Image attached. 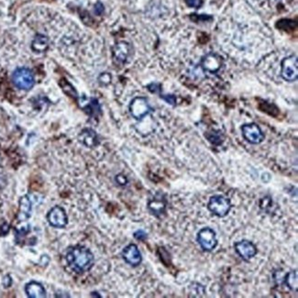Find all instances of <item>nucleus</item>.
<instances>
[{"mask_svg":"<svg viewBox=\"0 0 298 298\" xmlns=\"http://www.w3.org/2000/svg\"><path fill=\"white\" fill-rule=\"evenodd\" d=\"M66 261L73 271L83 273L93 267L95 257L92 251L85 246H75L70 249L66 255Z\"/></svg>","mask_w":298,"mask_h":298,"instance_id":"nucleus-1","label":"nucleus"},{"mask_svg":"<svg viewBox=\"0 0 298 298\" xmlns=\"http://www.w3.org/2000/svg\"><path fill=\"white\" fill-rule=\"evenodd\" d=\"M232 208L230 199L222 195H215L209 198L208 209L218 218H225L229 215Z\"/></svg>","mask_w":298,"mask_h":298,"instance_id":"nucleus-2","label":"nucleus"},{"mask_svg":"<svg viewBox=\"0 0 298 298\" xmlns=\"http://www.w3.org/2000/svg\"><path fill=\"white\" fill-rule=\"evenodd\" d=\"M197 241L200 248L206 252L213 251L218 244L216 231L209 227L202 228L197 232Z\"/></svg>","mask_w":298,"mask_h":298,"instance_id":"nucleus-3","label":"nucleus"},{"mask_svg":"<svg viewBox=\"0 0 298 298\" xmlns=\"http://www.w3.org/2000/svg\"><path fill=\"white\" fill-rule=\"evenodd\" d=\"M128 110L131 117L136 120H141L153 111V108L150 106L149 101L146 97L137 96L130 102Z\"/></svg>","mask_w":298,"mask_h":298,"instance_id":"nucleus-4","label":"nucleus"},{"mask_svg":"<svg viewBox=\"0 0 298 298\" xmlns=\"http://www.w3.org/2000/svg\"><path fill=\"white\" fill-rule=\"evenodd\" d=\"M12 81L22 90H30L34 85V76L32 71L27 68L17 69L12 75Z\"/></svg>","mask_w":298,"mask_h":298,"instance_id":"nucleus-5","label":"nucleus"},{"mask_svg":"<svg viewBox=\"0 0 298 298\" xmlns=\"http://www.w3.org/2000/svg\"><path fill=\"white\" fill-rule=\"evenodd\" d=\"M297 57L290 55L285 57L281 63V75L287 82H293L297 79Z\"/></svg>","mask_w":298,"mask_h":298,"instance_id":"nucleus-6","label":"nucleus"},{"mask_svg":"<svg viewBox=\"0 0 298 298\" xmlns=\"http://www.w3.org/2000/svg\"><path fill=\"white\" fill-rule=\"evenodd\" d=\"M241 133L247 142L260 144L264 140V134L256 123H247L241 127Z\"/></svg>","mask_w":298,"mask_h":298,"instance_id":"nucleus-7","label":"nucleus"},{"mask_svg":"<svg viewBox=\"0 0 298 298\" xmlns=\"http://www.w3.org/2000/svg\"><path fill=\"white\" fill-rule=\"evenodd\" d=\"M234 250L244 261H250L258 252L255 244L249 240H241L235 242Z\"/></svg>","mask_w":298,"mask_h":298,"instance_id":"nucleus-8","label":"nucleus"},{"mask_svg":"<svg viewBox=\"0 0 298 298\" xmlns=\"http://www.w3.org/2000/svg\"><path fill=\"white\" fill-rule=\"evenodd\" d=\"M167 199L163 192H157L154 197L150 198L148 202V209L150 212L157 218H161L166 213Z\"/></svg>","mask_w":298,"mask_h":298,"instance_id":"nucleus-9","label":"nucleus"},{"mask_svg":"<svg viewBox=\"0 0 298 298\" xmlns=\"http://www.w3.org/2000/svg\"><path fill=\"white\" fill-rule=\"evenodd\" d=\"M49 224L58 229H64L68 224V217L64 208L60 206H55L52 208L47 215Z\"/></svg>","mask_w":298,"mask_h":298,"instance_id":"nucleus-10","label":"nucleus"},{"mask_svg":"<svg viewBox=\"0 0 298 298\" xmlns=\"http://www.w3.org/2000/svg\"><path fill=\"white\" fill-rule=\"evenodd\" d=\"M121 255L125 262L130 266H138L142 261V256L136 244H129L125 247L123 249Z\"/></svg>","mask_w":298,"mask_h":298,"instance_id":"nucleus-11","label":"nucleus"},{"mask_svg":"<svg viewBox=\"0 0 298 298\" xmlns=\"http://www.w3.org/2000/svg\"><path fill=\"white\" fill-rule=\"evenodd\" d=\"M25 293L30 298L46 297V290L41 282L32 281L25 286Z\"/></svg>","mask_w":298,"mask_h":298,"instance_id":"nucleus-12","label":"nucleus"},{"mask_svg":"<svg viewBox=\"0 0 298 298\" xmlns=\"http://www.w3.org/2000/svg\"><path fill=\"white\" fill-rule=\"evenodd\" d=\"M32 205L31 199L28 196H24L20 199V211L18 219L20 222H24L32 216Z\"/></svg>","mask_w":298,"mask_h":298,"instance_id":"nucleus-13","label":"nucleus"},{"mask_svg":"<svg viewBox=\"0 0 298 298\" xmlns=\"http://www.w3.org/2000/svg\"><path fill=\"white\" fill-rule=\"evenodd\" d=\"M79 140L88 148L95 147L98 143V138L96 132L91 128H85L79 135Z\"/></svg>","mask_w":298,"mask_h":298,"instance_id":"nucleus-14","label":"nucleus"},{"mask_svg":"<svg viewBox=\"0 0 298 298\" xmlns=\"http://www.w3.org/2000/svg\"><path fill=\"white\" fill-rule=\"evenodd\" d=\"M128 54H129V45L128 43L125 42H121L116 44L114 47L113 54L114 57L117 60L118 63H124L128 59Z\"/></svg>","mask_w":298,"mask_h":298,"instance_id":"nucleus-15","label":"nucleus"},{"mask_svg":"<svg viewBox=\"0 0 298 298\" xmlns=\"http://www.w3.org/2000/svg\"><path fill=\"white\" fill-rule=\"evenodd\" d=\"M48 47L49 39L44 35L38 34L32 41V49L36 54H43L47 51Z\"/></svg>","mask_w":298,"mask_h":298,"instance_id":"nucleus-16","label":"nucleus"},{"mask_svg":"<svg viewBox=\"0 0 298 298\" xmlns=\"http://www.w3.org/2000/svg\"><path fill=\"white\" fill-rule=\"evenodd\" d=\"M282 282L292 292H296L298 285L297 271H296V270L290 271L287 273H285L284 276H283V279H282Z\"/></svg>","mask_w":298,"mask_h":298,"instance_id":"nucleus-17","label":"nucleus"},{"mask_svg":"<svg viewBox=\"0 0 298 298\" xmlns=\"http://www.w3.org/2000/svg\"><path fill=\"white\" fill-rule=\"evenodd\" d=\"M203 66L209 72H217L220 68V59L213 54L208 55L204 59Z\"/></svg>","mask_w":298,"mask_h":298,"instance_id":"nucleus-18","label":"nucleus"},{"mask_svg":"<svg viewBox=\"0 0 298 298\" xmlns=\"http://www.w3.org/2000/svg\"><path fill=\"white\" fill-rule=\"evenodd\" d=\"M133 236L136 240H139V241H145L148 238V234L142 229H138L137 231H135Z\"/></svg>","mask_w":298,"mask_h":298,"instance_id":"nucleus-19","label":"nucleus"},{"mask_svg":"<svg viewBox=\"0 0 298 298\" xmlns=\"http://www.w3.org/2000/svg\"><path fill=\"white\" fill-rule=\"evenodd\" d=\"M110 81H111V76H110L109 74L105 73V74H102V75L99 76V82L101 83L102 85H108V84L110 83Z\"/></svg>","mask_w":298,"mask_h":298,"instance_id":"nucleus-20","label":"nucleus"},{"mask_svg":"<svg viewBox=\"0 0 298 298\" xmlns=\"http://www.w3.org/2000/svg\"><path fill=\"white\" fill-rule=\"evenodd\" d=\"M187 5L190 8H200L203 4V0H185Z\"/></svg>","mask_w":298,"mask_h":298,"instance_id":"nucleus-21","label":"nucleus"},{"mask_svg":"<svg viewBox=\"0 0 298 298\" xmlns=\"http://www.w3.org/2000/svg\"><path fill=\"white\" fill-rule=\"evenodd\" d=\"M115 180L117 182V184L119 185V186H126L127 184H128V179H127V177L125 176H123V175H117L116 176V178H115Z\"/></svg>","mask_w":298,"mask_h":298,"instance_id":"nucleus-22","label":"nucleus"},{"mask_svg":"<svg viewBox=\"0 0 298 298\" xmlns=\"http://www.w3.org/2000/svg\"><path fill=\"white\" fill-rule=\"evenodd\" d=\"M161 97L167 102L168 104L175 106L176 104V96H173V95H166V96H161Z\"/></svg>","mask_w":298,"mask_h":298,"instance_id":"nucleus-23","label":"nucleus"},{"mask_svg":"<svg viewBox=\"0 0 298 298\" xmlns=\"http://www.w3.org/2000/svg\"><path fill=\"white\" fill-rule=\"evenodd\" d=\"M3 284L6 288L11 287V284H12V279H11V275H6L3 279Z\"/></svg>","mask_w":298,"mask_h":298,"instance_id":"nucleus-24","label":"nucleus"}]
</instances>
